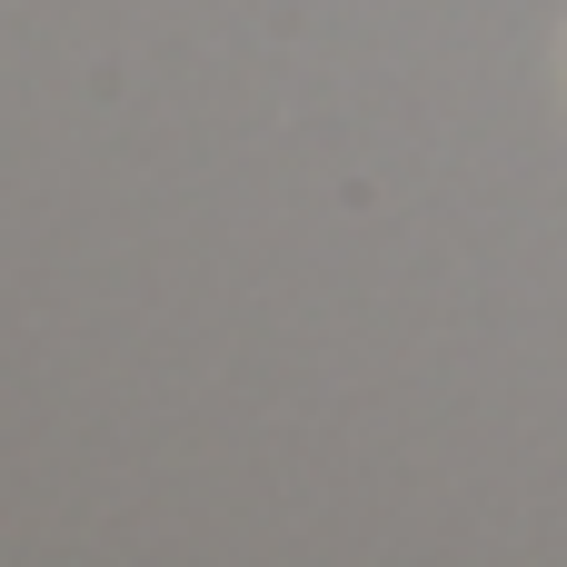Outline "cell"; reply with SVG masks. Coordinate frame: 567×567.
I'll return each mask as SVG.
<instances>
[{
	"label": "cell",
	"mask_w": 567,
	"mask_h": 567,
	"mask_svg": "<svg viewBox=\"0 0 567 567\" xmlns=\"http://www.w3.org/2000/svg\"><path fill=\"white\" fill-rule=\"evenodd\" d=\"M558 60H567V50H558Z\"/></svg>",
	"instance_id": "1"
}]
</instances>
